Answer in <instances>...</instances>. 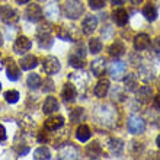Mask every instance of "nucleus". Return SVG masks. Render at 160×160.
I'll return each mask as SVG.
<instances>
[{
  "label": "nucleus",
  "mask_w": 160,
  "mask_h": 160,
  "mask_svg": "<svg viewBox=\"0 0 160 160\" xmlns=\"http://www.w3.org/2000/svg\"><path fill=\"white\" fill-rule=\"evenodd\" d=\"M84 8L80 0H67V3L64 4V15L68 19H77L83 13Z\"/></svg>",
  "instance_id": "1"
},
{
  "label": "nucleus",
  "mask_w": 160,
  "mask_h": 160,
  "mask_svg": "<svg viewBox=\"0 0 160 160\" xmlns=\"http://www.w3.org/2000/svg\"><path fill=\"white\" fill-rule=\"evenodd\" d=\"M37 39L41 48H51L52 45V37H51V26L47 25H41L37 31Z\"/></svg>",
  "instance_id": "2"
},
{
  "label": "nucleus",
  "mask_w": 160,
  "mask_h": 160,
  "mask_svg": "<svg viewBox=\"0 0 160 160\" xmlns=\"http://www.w3.org/2000/svg\"><path fill=\"white\" fill-rule=\"evenodd\" d=\"M18 13L15 9L10 6H2L0 8V21H3L4 23H15L18 21Z\"/></svg>",
  "instance_id": "3"
},
{
  "label": "nucleus",
  "mask_w": 160,
  "mask_h": 160,
  "mask_svg": "<svg viewBox=\"0 0 160 160\" xmlns=\"http://www.w3.org/2000/svg\"><path fill=\"white\" fill-rule=\"evenodd\" d=\"M26 19L29 22H34V23H37V22H39L42 19V9L39 8L38 4H29L28 6V9H26Z\"/></svg>",
  "instance_id": "4"
},
{
  "label": "nucleus",
  "mask_w": 160,
  "mask_h": 160,
  "mask_svg": "<svg viewBox=\"0 0 160 160\" xmlns=\"http://www.w3.org/2000/svg\"><path fill=\"white\" fill-rule=\"evenodd\" d=\"M31 47H32L31 39H28L26 37H18V39L15 41V45H13V51L16 54H25L26 51L31 50Z\"/></svg>",
  "instance_id": "5"
},
{
  "label": "nucleus",
  "mask_w": 160,
  "mask_h": 160,
  "mask_svg": "<svg viewBox=\"0 0 160 160\" xmlns=\"http://www.w3.org/2000/svg\"><path fill=\"white\" fill-rule=\"evenodd\" d=\"M146 128V124L140 117H131L128 119V131L131 134H141Z\"/></svg>",
  "instance_id": "6"
},
{
  "label": "nucleus",
  "mask_w": 160,
  "mask_h": 160,
  "mask_svg": "<svg viewBox=\"0 0 160 160\" xmlns=\"http://www.w3.org/2000/svg\"><path fill=\"white\" fill-rule=\"evenodd\" d=\"M42 66H44L45 73H48V74H54V73H57L60 70V67H61V66H60L58 58H55V57H52V55L47 57V58L44 60Z\"/></svg>",
  "instance_id": "7"
},
{
  "label": "nucleus",
  "mask_w": 160,
  "mask_h": 160,
  "mask_svg": "<svg viewBox=\"0 0 160 160\" xmlns=\"http://www.w3.org/2000/svg\"><path fill=\"white\" fill-rule=\"evenodd\" d=\"M124 73H125V64L121 63V61H115V63L111 64L109 67V74L112 79L115 80H121L122 76H124Z\"/></svg>",
  "instance_id": "8"
},
{
  "label": "nucleus",
  "mask_w": 160,
  "mask_h": 160,
  "mask_svg": "<svg viewBox=\"0 0 160 160\" xmlns=\"http://www.w3.org/2000/svg\"><path fill=\"white\" fill-rule=\"evenodd\" d=\"M98 28V19L95 16H86L82 22V29H83V34L90 35L93 31Z\"/></svg>",
  "instance_id": "9"
},
{
  "label": "nucleus",
  "mask_w": 160,
  "mask_h": 160,
  "mask_svg": "<svg viewBox=\"0 0 160 160\" xmlns=\"http://www.w3.org/2000/svg\"><path fill=\"white\" fill-rule=\"evenodd\" d=\"M112 19H114V22L117 25L124 26L127 22H128V12L122 8L115 9L114 12H112Z\"/></svg>",
  "instance_id": "10"
},
{
  "label": "nucleus",
  "mask_w": 160,
  "mask_h": 160,
  "mask_svg": "<svg viewBox=\"0 0 160 160\" xmlns=\"http://www.w3.org/2000/svg\"><path fill=\"white\" fill-rule=\"evenodd\" d=\"M64 125V118L63 117H51L48 118L45 122H44V128L48 131H55L61 128Z\"/></svg>",
  "instance_id": "11"
},
{
  "label": "nucleus",
  "mask_w": 160,
  "mask_h": 160,
  "mask_svg": "<svg viewBox=\"0 0 160 160\" xmlns=\"http://www.w3.org/2000/svg\"><path fill=\"white\" fill-rule=\"evenodd\" d=\"M58 106H60V103L54 96H48L45 99V102H44V105H42V111H44L45 115H51L52 112H55V111L58 109Z\"/></svg>",
  "instance_id": "12"
},
{
  "label": "nucleus",
  "mask_w": 160,
  "mask_h": 160,
  "mask_svg": "<svg viewBox=\"0 0 160 160\" xmlns=\"http://www.w3.org/2000/svg\"><path fill=\"white\" fill-rule=\"evenodd\" d=\"M148 45H150V37L147 34H138L134 38V48L137 51L147 50Z\"/></svg>",
  "instance_id": "13"
},
{
  "label": "nucleus",
  "mask_w": 160,
  "mask_h": 160,
  "mask_svg": "<svg viewBox=\"0 0 160 160\" xmlns=\"http://www.w3.org/2000/svg\"><path fill=\"white\" fill-rule=\"evenodd\" d=\"M77 157H79V150L70 143L64 146L60 152V159H77Z\"/></svg>",
  "instance_id": "14"
},
{
  "label": "nucleus",
  "mask_w": 160,
  "mask_h": 160,
  "mask_svg": "<svg viewBox=\"0 0 160 160\" xmlns=\"http://www.w3.org/2000/svg\"><path fill=\"white\" fill-rule=\"evenodd\" d=\"M124 51H125V45H124V42L122 41H114L109 45V48H108L109 55L111 57H115V58L121 57V55L124 54Z\"/></svg>",
  "instance_id": "15"
},
{
  "label": "nucleus",
  "mask_w": 160,
  "mask_h": 160,
  "mask_svg": "<svg viewBox=\"0 0 160 160\" xmlns=\"http://www.w3.org/2000/svg\"><path fill=\"white\" fill-rule=\"evenodd\" d=\"M108 90H109V80L108 79H101L96 83L93 92H95V95H96L98 98H105L106 93H108Z\"/></svg>",
  "instance_id": "16"
},
{
  "label": "nucleus",
  "mask_w": 160,
  "mask_h": 160,
  "mask_svg": "<svg viewBox=\"0 0 160 160\" xmlns=\"http://www.w3.org/2000/svg\"><path fill=\"white\" fill-rule=\"evenodd\" d=\"M76 89H74V86L70 83H66L64 84L63 90H61V98L64 99V102H74V99H76Z\"/></svg>",
  "instance_id": "17"
},
{
  "label": "nucleus",
  "mask_w": 160,
  "mask_h": 160,
  "mask_svg": "<svg viewBox=\"0 0 160 160\" xmlns=\"http://www.w3.org/2000/svg\"><path fill=\"white\" fill-rule=\"evenodd\" d=\"M105 70H106V60L105 58H96L95 61H92V72L95 76H98V77L103 76Z\"/></svg>",
  "instance_id": "18"
},
{
  "label": "nucleus",
  "mask_w": 160,
  "mask_h": 160,
  "mask_svg": "<svg viewBox=\"0 0 160 160\" xmlns=\"http://www.w3.org/2000/svg\"><path fill=\"white\" fill-rule=\"evenodd\" d=\"M22 70H32L38 66V58L35 55H25L23 58L19 61Z\"/></svg>",
  "instance_id": "19"
},
{
  "label": "nucleus",
  "mask_w": 160,
  "mask_h": 160,
  "mask_svg": "<svg viewBox=\"0 0 160 160\" xmlns=\"http://www.w3.org/2000/svg\"><path fill=\"white\" fill-rule=\"evenodd\" d=\"M86 154H88L90 159H99V157L102 156L101 144L96 143V141H93L92 144H89L88 147H86Z\"/></svg>",
  "instance_id": "20"
},
{
  "label": "nucleus",
  "mask_w": 160,
  "mask_h": 160,
  "mask_svg": "<svg viewBox=\"0 0 160 160\" xmlns=\"http://www.w3.org/2000/svg\"><path fill=\"white\" fill-rule=\"evenodd\" d=\"M8 67H6V73H8V77L9 80H12V82H16L19 77H21V72H19V68L16 67V64L13 63L12 60L8 61Z\"/></svg>",
  "instance_id": "21"
},
{
  "label": "nucleus",
  "mask_w": 160,
  "mask_h": 160,
  "mask_svg": "<svg viewBox=\"0 0 160 160\" xmlns=\"http://www.w3.org/2000/svg\"><path fill=\"white\" fill-rule=\"evenodd\" d=\"M90 135H92V132H90L88 125H80L76 131V137L80 143H86V141L90 138Z\"/></svg>",
  "instance_id": "22"
},
{
  "label": "nucleus",
  "mask_w": 160,
  "mask_h": 160,
  "mask_svg": "<svg viewBox=\"0 0 160 160\" xmlns=\"http://www.w3.org/2000/svg\"><path fill=\"white\" fill-rule=\"evenodd\" d=\"M143 16L147 19V21L153 22V21H156V18H157V9L154 4H147V6H144L143 9Z\"/></svg>",
  "instance_id": "23"
},
{
  "label": "nucleus",
  "mask_w": 160,
  "mask_h": 160,
  "mask_svg": "<svg viewBox=\"0 0 160 160\" xmlns=\"http://www.w3.org/2000/svg\"><path fill=\"white\" fill-rule=\"evenodd\" d=\"M83 58L84 57H80V52H72L70 57H68V63H70V66L74 68H82L84 66Z\"/></svg>",
  "instance_id": "24"
},
{
  "label": "nucleus",
  "mask_w": 160,
  "mask_h": 160,
  "mask_svg": "<svg viewBox=\"0 0 160 160\" xmlns=\"http://www.w3.org/2000/svg\"><path fill=\"white\" fill-rule=\"evenodd\" d=\"M152 88L150 86H143V88L138 90V101H141L143 103H147V102H150V99H152Z\"/></svg>",
  "instance_id": "25"
},
{
  "label": "nucleus",
  "mask_w": 160,
  "mask_h": 160,
  "mask_svg": "<svg viewBox=\"0 0 160 160\" xmlns=\"http://www.w3.org/2000/svg\"><path fill=\"white\" fill-rule=\"evenodd\" d=\"M26 86L29 89H38L39 86H41V77L38 76V74H35V73H32V74H29L28 76V79H26Z\"/></svg>",
  "instance_id": "26"
},
{
  "label": "nucleus",
  "mask_w": 160,
  "mask_h": 160,
  "mask_svg": "<svg viewBox=\"0 0 160 160\" xmlns=\"http://www.w3.org/2000/svg\"><path fill=\"white\" fill-rule=\"evenodd\" d=\"M34 159L35 160H50L51 159V153H50L48 148L39 147L34 152Z\"/></svg>",
  "instance_id": "27"
},
{
  "label": "nucleus",
  "mask_w": 160,
  "mask_h": 160,
  "mask_svg": "<svg viewBox=\"0 0 160 160\" xmlns=\"http://www.w3.org/2000/svg\"><path fill=\"white\" fill-rule=\"evenodd\" d=\"M89 50L92 54H98L102 51V42L99 38H92L89 41Z\"/></svg>",
  "instance_id": "28"
},
{
  "label": "nucleus",
  "mask_w": 160,
  "mask_h": 160,
  "mask_svg": "<svg viewBox=\"0 0 160 160\" xmlns=\"http://www.w3.org/2000/svg\"><path fill=\"white\" fill-rule=\"evenodd\" d=\"M4 101L8 103H16L19 101V92L18 90H8L4 93Z\"/></svg>",
  "instance_id": "29"
},
{
  "label": "nucleus",
  "mask_w": 160,
  "mask_h": 160,
  "mask_svg": "<svg viewBox=\"0 0 160 160\" xmlns=\"http://www.w3.org/2000/svg\"><path fill=\"white\" fill-rule=\"evenodd\" d=\"M137 77H135V74H128L125 79V88L128 89V90H135L137 89Z\"/></svg>",
  "instance_id": "30"
},
{
  "label": "nucleus",
  "mask_w": 160,
  "mask_h": 160,
  "mask_svg": "<svg viewBox=\"0 0 160 160\" xmlns=\"http://www.w3.org/2000/svg\"><path fill=\"white\" fill-rule=\"evenodd\" d=\"M106 4V0H89V6L93 10H99Z\"/></svg>",
  "instance_id": "31"
},
{
  "label": "nucleus",
  "mask_w": 160,
  "mask_h": 160,
  "mask_svg": "<svg viewBox=\"0 0 160 160\" xmlns=\"http://www.w3.org/2000/svg\"><path fill=\"white\" fill-rule=\"evenodd\" d=\"M122 147H124V144H122L119 140H111L109 141V148L112 150V152L119 153L122 150Z\"/></svg>",
  "instance_id": "32"
},
{
  "label": "nucleus",
  "mask_w": 160,
  "mask_h": 160,
  "mask_svg": "<svg viewBox=\"0 0 160 160\" xmlns=\"http://www.w3.org/2000/svg\"><path fill=\"white\" fill-rule=\"evenodd\" d=\"M57 37L61 39H64V41H72L70 39V34H68L67 29H64V26H60L58 31H57Z\"/></svg>",
  "instance_id": "33"
},
{
  "label": "nucleus",
  "mask_w": 160,
  "mask_h": 160,
  "mask_svg": "<svg viewBox=\"0 0 160 160\" xmlns=\"http://www.w3.org/2000/svg\"><path fill=\"white\" fill-rule=\"evenodd\" d=\"M82 114H83V109H82V108H76V109H74V111L72 112V119H73L74 122H76Z\"/></svg>",
  "instance_id": "34"
},
{
  "label": "nucleus",
  "mask_w": 160,
  "mask_h": 160,
  "mask_svg": "<svg viewBox=\"0 0 160 160\" xmlns=\"http://www.w3.org/2000/svg\"><path fill=\"white\" fill-rule=\"evenodd\" d=\"M6 140V130H4V127L0 124V143Z\"/></svg>",
  "instance_id": "35"
},
{
  "label": "nucleus",
  "mask_w": 160,
  "mask_h": 160,
  "mask_svg": "<svg viewBox=\"0 0 160 160\" xmlns=\"http://www.w3.org/2000/svg\"><path fill=\"white\" fill-rule=\"evenodd\" d=\"M153 47H154V51H156V52H160V38L154 39V42H153Z\"/></svg>",
  "instance_id": "36"
},
{
  "label": "nucleus",
  "mask_w": 160,
  "mask_h": 160,
  "mask_svg": "<svg viewBox=\"0 0 160 160\" xmlns=\"http://www.w3.org/2000/svg\"><path fill=\"white\" fill-rule=\"evenodd\" d=\"M52 89H54V86H52V82H51V80H48V82H47V88L44 86V92H51Z\"/></svg>",
  "instance_id": "37"
},
{
  "label": "nucleus",
  "mask_w": 160,
  "mask_h": 160,
  "mask_svg": "<svg viewBox=\"0 0 160 160\" xmlns=\"http://www.w3.org/2000/svg\"><path fill=\"white\" fill-rule=\"evenodd\" d=\"M154 106H156L157 109H160V95L154 96Z\"/></svg>",
  "instance_id": "38"
},
{
  "label": "nucleus",
  "mask_w": 160,
  "mask_h": 160,
  "mask_svg": "<svg viewBox=\"0 0 160 160\" xmlns=\"http://www.w3.org/2000/svg\"><path fill=\"white\" fill-rule=\"evenodd\" d=\"M111 2H112V4H114V6H119V4H122L125 0H111Z\"/></svg>",
  "instance_id": "39"
},
{
  "label": "nucleus",
  "mask_w": 160,
  "mask_h": 160,
  "mask_svg": "<svg viewBox=\"0 0 160 160\" xmlns=\"http://www.w3.org/2000/svg\"><path fill=\"white\" fill-rule=\"evenodd\" d=\"M16 2H18L19 4H25V3H28L29 0H16Z\"/></svg>",
  "instance_id": "40"
},
{
  "label": "nucleus",
  "mask_w": 160,
  "mask_h": 160,
  "mask_svg": "<svg viewBox=\"0 0 160 160\" xmlns=\"http://www.w3.org/2000/svg\"><path fill=\"white\" fill-rule=\"evenodd\" d=\"M156 144H157V147L160 148V134L157 135V138H156Z\"/></svg>",
  "instance_id": "41"
},
{
  "label": "nucleus",
  "mask_w": 160,
  "mask_h": 160,
  "mask_svg": "<svg viewBox=\"0 0 160 160\" xmlns=\"http://www.w3.org/2000/svg\"><path fill=\"white\" fill-rule=\"evenodd\" d=\"M131 2H132V3H134V4H138V3H141L143 0H131Z\"/></svg>",
  "instance_id": "42"
},
{
  "label": "nucleus",
  "mask_w": 160,
  "mask_h": 160,
  "mask_svg": "<svg viewBox=\"0 0 160 160\" xmlns=\"http://www.w3.org/2000/svg\"><path fill=\"white\" fill-rule=\"evenodd\" d=\"M3 45V38H2V34H0V47Z\"/></svg>",
  "instance_id": "43"
},
{
  "label": "nucleus",
  "mask_w": 160,
  "mask_h": 160,
  "mask_svg": "<svg viewBox=\"0 0 160 160\" xmlns=\"http://www.w3.org/2000/svg\"><path fill=\"white\" fill-rule=\"evenodd\" d=\"M0 90H2V83H0Z\"/></svg>",
  "instance_id": "44"
},
{
  "label": "nucleus",
  "mask_w": 160,
  "mask_h": 160,
  "mask_svg": "<svg viewBox=\"0 0 160 160\" xmlns=\"http://www.w3.org/2000/svg\"><path fill=\"white\" fill-rule=\"evenodd\" d=\"M39 2H44V0H39Z\"/></svg>",
  "instance_id": "45"
}]
</instances>
